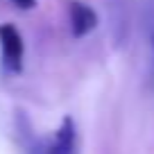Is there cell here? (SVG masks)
I'll list each match as a JSON object with an SVG mask.
<instances>
[{
  "label": "cell",
  "instance_id": "obj_1",
  "mask_svg": "<svg viewBox=\"0 0 154 154\" xmlns=\"http://www.w3.org/2000/svg\"><path fill=\"white\" fill-rule=\"evenodd\" d=\"M0 57H2V66L9 72L18 75L23 70L25 43H23V36H20L18 27L11 23L0 25Z\"/></svg>",
  "mask_w": 154,
  "mask_h": 154
},
{
  "label": "cell",
  "instance_id": "obj_4",
  "mask_svg": "<svg viewBox=\"0 0 154 154\" xmlns=\"http://www.w3.org/2000/svg\"><path fill=\"white\" fill-rule=\"evenodd\" d=\"M18 9H34L36 7V0H11Z\"/></svg>",
  "mask_w": 154,
  "mask_h": 154
},
{
  "label": "cell",
  "instance_id": "obj_2",
  "mask_svg": "<svg viewBox=\"0 0 154 154\" xmlns=\"http://www.w3.org/2000/svg\"><path fill=\"white\" fill-rule=\"evenodd\" d=\"M68 23H70V34L75 38H84L97 27L100 18H97L95 9L82 0H70L68 2Z\"/></svg>",
  "mask_w": 154,
  "mask_h": 154
},
{
  "label": "cell",
  "instance_id": "obj_3",
  "mask_svg": "<svg viewBox=\"0 0 154 154\" xmlns=\"http://www.w3.org/2000/svg\"><path fill=\"white\" fill-rule=\"evenodd\" d=\"M77 145V131H75V120L70 116H66L54 131V138L48 147V154H75Z\"/></svg>",
  "mask_w": 154,
  "mask_h": 154
},
{
  "label": "cell",
  "instance_id": "obj_5",
  "mask_svg": "<svg viewBox=\"0 0 154 154\" xmlns=\"http://www.w3.org/2000/svg\"><path fill=\"white\" fill-rule=\"evenodd\" d=\"M152 54H154V27H152Z\"/></svg>",
  "mask_w": 154,
  "mask_h": 154
}]
</instances>
